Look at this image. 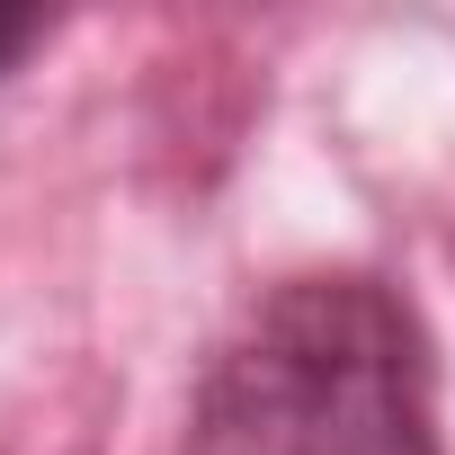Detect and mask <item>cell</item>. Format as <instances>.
<instances>
[{
    "instance_id": "6da1fadb",
    "label": "cell",
    "mask_w": 455,
    "mask_h": 455,
    "mask_svg": "<svg viewBox=\"0 0 455 455\" xmlns=\"http://www.w3.org/2000/svg\"><path fill=\"white\" fill-rule=\"evenodd\" d=\"M179 455H437V348L366 268L277 277L214 339Z\"/></svg>"
},
{
    "instance_id": "7a4b0ae2",
    "label": "cell",
    "mask_w": 455,
    "mask_h": 455,
    "mask_svg": "<svg viewBox=\"0 0 455 455\" xmlns=\"http://www.w3.org/2000/svg\"><path fill=\"white\" fill-rule=\"evenodd\" d=\"M45 28H54L45 10H0V81L19 72V54H28V45H45Z\"/></svg>"
}]
</instances>
